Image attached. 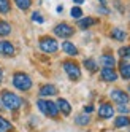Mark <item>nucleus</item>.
Here are the masks:
<instances>
[{
	"mask_svg": "<svg viewBox=\"0 0 130 132\" xmlns=\"http://www.w3.org/2000/svg\"><path fill=\"white\" fill-rule=\"evenodd\" d=\"M62 50L67 53V54H70V56H76V54H78L76 46L73 45V43H70V42H63V43H62Z\"/></svg>",
	"mask_w": 130,
	"mask_h": 132,
	"instance_id": "obj_15",
	"label": "nucleus"
},
{
	"mask_svg": "<svg viewBox=\"0 0 130 132\" xmlns=\"http://www.w3.org/2000/svg\"><path fill=\"white\" fill-rule=\"evenodd\" d=\"M38 45H40V50L44 51V53H55V51H57V48H59L57 42H55L54 38H49V37L41 38Z\"/></svg>",
	"mask_w": 130,
	"mask_h": 132,
	"instance_id": "obj_5",
	"label": "nucleus"
},
{
	"mask_svg": "<svg viewBox=\"0 0 130 132\" xmlns=\"http://www.w3.org/2000/svg\"><path fill=\"white\" fill-rule=\"evenodd\" d=\"M10 8H11L10 0H0V13L2 14H6L8 11H10Z\"/></svg>",
	"mask_w": 130,
	"mask_h": 132,
	"instance_id": "obj_24",
	"label": "nucleus"
},
{
	"mask_svg": "<svg viewBox=\"0 0 130 132\" xmlns=\"http://www.w3.org/2000/svg\"><path fill=\"white\" fill-rule=\"evenodd\" d=\"M75 3H78V5H81V3H84V0H73Z\"/></svg>",
	"mask_w": 130,
	"mask_h": 132,
	"instance_id": "obj_31",
	"label": "nucleus"
},
{
	"mask_svg": "<svg viewBox=\"0 0 130 132\" xmlns=\"http://www.w3.org/2000/svg\"><path fill=\"white\" fill-rule=\"evenodd\" d=\"M89 121H90V118H89V115H78L76 118H75V122L78 126H86V124H89Z\"/></svg>",
	"mask_w": 130,
	"mask_h": 132,
	"instance_id": "obj_23",
	"label": "nucleus"
},
{
	"mask_svg": "<svg viewBox=\"0 0 130 132\" xmlns=\"http://www.w3.org/2000/svg\"><path fill=\"white\" fill-rule=\"evenodd\" d=\"M119 56L124 59H130V46H124V48H119Z\"/></svg>",
	"mask_w": 130,
	"mask_h": 132,
	"instance_id": "obj_25",
	"label": "nucleus"
},
{
	"mask_svg": "<svg viewBox=\"0 0 130 132\" xmlns=\"http://www.w3.org/2000/svg\"><path fill=\"white\" fill-rule=\"evenodd\" d=\"M0 100H2L3 107H6L8 110H19V107L22 105V100L11 91H3L0 94Z\"/></svg>",
	"mask_w": 130,
	"mask_h": 132,
	"instance_id": "obj_1",
	"label": "nucleus"
},
{
	"mask_svg": "<svg viewBox=\"0 0 130 132\" xmlns=\"http://www.w3.org/2000/svg\"><path fill=\"white\" fill-rule=\"evenodd\" d=\"M100 77H101V80L103 81H116L117 80V73L114 72V69H106V67H103V70L100 72Z\"/></svg>",
	"mask_w": 130,
	"mask_h": 132,
	"instance_id": "obj_10",
	"label": "nucleus"
},
{
	"mask_svg": "<svg viewBox=\"0 0 130 132\" xmlns=\"http://www.w3.org/2000/svg\"><path fill=\"white\" fill-rule=\"evenodd\" d=\"M57 94V88L52 84H44L40 89V96H55Z\"/></svg>",
	"mask_w": 130,
	"mask_h": 132,
	"instance_id": "obj_13",
	"label": "nucleus"
},
{
	"mask_svg": "<svg viewBox=\"0 0 130 132\" xmlns=\"http://www.w3.org/2000/svg\"><path fill=\"white\" fill-rule=\"evenodd\" d=\"M100 62L103 64V67H106V69H113L114 64H116L114 57H113V56H109V54H103L100 57Z\"/></svg>",
	"mask_w": 130,
	"mask_h": 132,
	"instance_id": "obj_14",
	"label": "nucleus"
},
{
	"mask_svg": "<svg viewBox=\"0 0 130 132\" xmlns=\"http://www.w3.org/2000/svg\"><path fill=\"white\" fill-rule=\"evenodd\" d=\"M70 14H71V18H76V19H79V18L82 16V10H81L79 6H73L71 11H70Z\"/></svg>",
	"mask_w": 130,
	"mask_h": 132,
	"instance_id": "obj_26",
	"label": "nucleus"
},
{
	"mask_svg": "<svg viewBox=\"0 0 130 132\" xmlns=\"http://www.w3.org/2000/svg\"><path fill=\"white\" fill-rule=\"evenodd\" d=\"M36 105H38L40 111H43L46 116H51V118H55L59 115V110H57V105L49 100H44V99H40L36 102Z\"/></svg>",
	"mask_w": 130,
	"mask_h": 132,
	"instance_id": "obj_3",
	"label": "nucleus"
},
{
	"mask_svg": "<svg viewBox=\"0 0 130 132\" xmlns=\"http://www.w3.org/2000/svg\"><path fill=\"white\" fill-rule=\"evenodd\" d=\"M128 92H130V84H128Z\"/></svg>",
	"mask_w": 130,
	"mask_h": 132,
	"instance_id": "obj_32",
	"label": "nucleus"
},
{
	"mask_svg": "<svg viewBox=\"0 0 130 132\" xmlns=\"http://www.w3.org/2000/svg\"><path fill=\"white\" fill-rule=\"evenodd\" d=\"M117 111H119V113H122V116H124V115H127L130 110H128L125 105H119V107H117Z\"/></svg>",
	"mask_w": 130,
	"mask_h": 132,
	"instance_id": "obj_28",
	"label": "nucleus"
},
{
	"mask_svg": "<svg viewBox=\"0 0 130 132\" xmlns=\"http://www.w3.org/2000/svg\"><path fill=\"white\" fill-rule=\"evenodd\" d=\"M13 86L16 89H19V91H29L32 88V80H30V77L27 73L17 72L13 77Z\"/></svg>",
	"mask_w": 130,
	"mask_h": 132,
	"instance_id": "obj_2",
	"label": "nucleus"
},
{
	"mask_svg": "<svg viewBox=\"0 0 130 132\" xmlns=\"http://www.w3.org/2000/svg\"><path fill=\"white\" fill-rule=\"evenodd\" d=\"M82 64H84V67H86L89 72H92V73H95V72L98 70V65H97V62H95L94 59H86Z\"/></svg>",
	"mask_w": 130,
	"mask_h": 132,
	"instance_id": "obj_19",
	"label": "nucleus"
},
{
	"mask_svg": "<svg viewBox=\"0 0 130 132\" xmlns=\"http://www.w3.org/2000/svg\"><path fill=\"white\" fill-rule=\"evenodd\" d=\"M14 53H16V50H14L13 43L6 42V40H2V42H0V54H2V56L11 57V56H14Z\"/></svg>",
	"mask_w": 130,
	"mask_h": 132,
	"instance_id": "obj_8",
	"label": "nucleus"
},
{
	"mask_svg": "<svg viewBox=\"0 0 130 132\" xmlns=\"http://www.w3.org/2000/svg\"><path fill=\"white\" fill-rule=\"evenodd\" d=\"M113 113H114V110H113V105H111V103H101V105L98 107V116L103 118V119L111 118Z\"/></svg>",
	"mask_w": 130,
	"mask_h": 132,
	"instance_id": "obj_9",
	"label": "nucleus"
},
{
	"mask_svg": "<svg viewBox=\"0 0 130 132\" xmlns=\"http://www.w3.org/2000/svg\"><path fill=\"white\" fill-rule=\"evenodd\" d=\"M114 126L116 127H127V126H130V118H127V116L116 118L114 119Z\"/></svg>",
	"mask_w": 130,
	"mask_h": 132,
	"instance_id": "obj_18",
	"label": "nucleus"
},
{
	"mask_svg": "<svg viewBox=\"0 0 130 132\" xmlns=\"http://www.w3.org/2000/svg\"><path fill=\"white\" fill-rule=\"evenodd\" d=\"M111 99H113L116 103H119V105H125L128 102V94H125L120 89H114V91H111Z\"/></svg>",
	"mask_w": 130,
	"mask_h": 132,
	"instance_id": "obj_7",
	"label": "nucleus"
},
{
	"mask_svg": "<svg viewBox=\"0 0 130 132\" xmlns=\"http://www.w3.org/2000/svg\"><path fill=\"white\" fill-rule=\"evenodd\" d=\"M120 77L124 80H130V64H120Z\"/></svg>",
	"mask_w": 130,
	"mask_h": 132,
	"instance_id": "obj_21",
	"label": "nucleus"
},
{
	"mask_svg": "<svg viewBox=\"0 0 130 132\" xmlns=\"http://www.w3.org/2000/svg\"><path fill=\"white\" fill-rule=\"evenodd\" d=\"M14 3H16V6L19 8V10L25 11V10H29V8H30L32 0H14Z\"/></svg>",
	"mask_w": 130,
	"mask_h": 132,
	"instance_id": "obj_20",
	"label": "nucleus"
},
{
	"mask_svg": "<svg viewBox=\"0 0 130 132\" xmlns=\"http://www.w3.org/2000/svg\"><path fill=\"white\" fill-rule=\"evenodd\" d=\"M63 70H65V73L68 75V78H70V80H79V77H81L79 65L75 64V62H71V61L63 62Z\"/></svg>",
	"mask_w": 130,
	"mask_h": 132,
	"instance_id": "obj_4",
	"label": "nucleus"
},
{
	"mask_svg": "<svg viewBox=\"0 0 130 132\" xmlns=\"http://www.w3.org/2000/svg\"><path fill=\"white\" fill-rule=\"evenodd\" d=\"M92 110H94V107H92V105H87V107L84 108V111H86V115H89V113H90Z\"/></svg>",
	"mask_w": 130,
	"mask_h": 132,
	"instance_id": "obj_29",
	"label": "nucleus"
},
{
	"mask_svg": "<svg viewBox=\"0 0 130 132\" xmlns=\"http://www.w3.org/2000/svg\"><path fill=\"white\" fill-rule=\"evenodd\" d=\"M32 21H35V22H38V24H43L44 22V19H43V16L38 13V11H33L32 13Z\"/></svg>",
	"mask_w": 130,
	"mask_h": 132,
	"instance_id": "obj_27",
	"label": "nucleus"
},
{
	"mask_svg": "<svg viewBox=\"0 0 130 132\" xmlns=\"http://www.w3.org/2000/svg\"><path fill=\"white\" fill-rule=\"evenodd\" d=\"M2 80H3V70L0 69V83H2Z\"/></svg>",
	"mask_w": 130,
	"mask_h": 132,
	"instance_id": "obj_30",
	"label": "nucleus"
},
{
	"mask_svg": "<svg viewBox=\"0 0 130 132\" xmlns=\"http://www.w3.org/2000/svg\"><path fill=\"white\" fill-rule=\"evenodd\" d=\"M54 34L57 37H60V38H68V37H71L73 34H75V29H73L71 26L62 22V24H57L54 27Z\"/></svg>",
	"mask_w": 130,
	"mask_h": 132,
	"instance_id": "obj_6",
	"label": "nucleus"
},
{
	"mask_svg": "<svg viewBox=\"0 0 130 132\" xmlns=\"http://www.w3.org/2000/svg\"><path fill=\"white\" fill-rule=\"evenodd\" d=\"M57 110L62 111L63 115H70V111H71V105L65 100V99H59L57 100Z\"/></svg>",
	"mask_w": 130,
	"mask_h": 132,
	"instance_id": "obj_11",
	"label": "nucleus"
},
{
	"mask_svg": "<svg viewBox=\"0 0 130 132\" xmlns=\"http://www.w3.org/2000/svg\"><path fill=\"white\" fill-rule=\"evenodd\" d=\"M111 38H113V40H117V42H124V40L127 38V34H125V30L116 27V29L111 30Z\"/></svg>",
	"mask_w": 130,
	"mask_h": 132,
	"instance_id": "obj_12",
	"label": "nucleus"
},
{
	"mask_svg": "<svg viewBox=\"0 0 130 132\" xmlns=\"http://www.w3.org/2000/svg\"><path fill=\"white\" fill-rule=\"evenodd\" d=\"M11 34V26L6 21H0V37H6Z\"/></svg>",
	"mask_w": 130,
	"mask_h": 132,
	"instance_id": "obj_17",
	"label": "nucleus"
},
{
	"mask_svg": "<svg viewBox=\"0 0 130 132\" xmlns=\"http://www.w3.org/2000/svg\"><path fill=\"white\" fill-rule=\"evenodd\" d=\"M13 126H11V122L5 119L3 116H0V132H6V130H11Z\"/></svg>",
	"mask_w": 130,
	"mask_h": 132,
	"instance_id": "obj_22",
	"label": "nucleus"
},
{
	"mask_svg": "<svg viewBox=\"0 0 130 132\" xmlns=\"http://www.w3.org/2000/svg\"><path fill=\"white\" fill-rule=\"evenodd\" d=\"M94 24H95V19H94V18H90V16H87V18H81L79 22H78V26L81 27V29H87V27L94 26Z\"/></svg>",
	"mask_w": 130,
	"mask_h": 132,
	"instance_id": "obj_16",
	"label": "nucleus"
}]
</instances>
